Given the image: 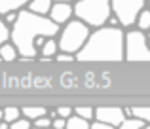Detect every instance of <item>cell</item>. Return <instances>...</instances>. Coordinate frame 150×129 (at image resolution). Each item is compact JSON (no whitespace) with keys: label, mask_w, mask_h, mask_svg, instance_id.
I'll return each mask as SVG.
<instances>
[{"label":"cell","mask_w":150,"mask_h":129,"mask_svg":"<svg viewBox=\"0 0 150 129\" xmlns=\"http://www.w3.org/2000/svg\"><path fill=\"white\" fill-rule=\"evenodd\" d=\"M59 29L48 15H36L29 10H19L17 19L13 21L10 29V42L17 49V55L21 61H33L38 57V49L34 46V40L38 36H57Z\"/></svg>","instance_id":"1"},{"label":"cell","mask_w":150,"mask_h":129,"mask_svg":"<svg viewBox=\"0 0 150 129\" xmlns=\"http://www.w3.org/2000/svg\"><path fill=\"white\" fill-rule=\"evenodd\" d=\"M82 63H118L124 61V30L120 27H99L89 32L86 44L74 55Z\"/></svg>","instance_id":"2"},{"label":"cell","mask_w":150,"mask_h":129,"mask_svg":"<svg viewBox=\"0 0 150 129\" xmlns=\"http://www.w3.org/2000/svg\"><path fill=\"white\" fill-rule=\"evenodd\" d=\"M110 15V0H76L72 4V17L89 29L105 27Z\"/></svg>","instance_id":"3"},{"label":"cell","mask_w":150,"mask_h":129,"mask_svg":"<svg viewBox=\"0 0 150 129\" xmlns=\"http://www.w3.org/2000/svg\"><path fill=\"white\" fill-rule=\"evenodd\" d=\"M89 27H86L82 21L78 19H70L69 23L63 25V29H59V38H57V48L63 53H70V55H76L82 49V46L86 44L89 36Z\"/></svg>","instance_id":"4"},{"label":"cell","mask_w":150,"mask_h":129,"mask_svg":"<svg viewBox=\"0 0 150 129\" xmlns=\"http://www.w3.org/2000/svg\"><path fill=\"white\" fill-rule=\"evenodd\" d=\"M124 59L131 63H150V48L144 32L137 29H129L127 32H124Z\"/></svg>","instance_id":"5"},{"label":"cell","mask_w":150,"mask_h":129,"mask_svg":"<svg viewBox=\"0 0 150 129\" xmlns=\"http://www.w3.org/2000/svg\"><path fill=\"white\" fill-rule=\"evenodd\" d=\"M143 8H146V0H110L112 15L118 19V25L125 29H133Z\"/></svg>","instance_id":"6"},{"label":"cell","mask_w":150,"mask_h":129,"mask_svg":"<svg viewBox=\"0 0 150 129\" xmlns=\"http://www.w3.org/2000/svg\"><path fill=\"white\" fill-rule=\"evenodd\" d=\"M93 120H97L101 123H108L112 127H118L125 120V114H124V108L120 106H99L93 112Z\"/></svg>","instance_id":"7"},{"label":"cell","mask_w":150,"mask_h":129,"mask_svg":"<svg viewBox=\"0 0 150 129\" xmlns=\"http://www.w3.org/2000/svg\"><path fill=\"white\" fill-rule=\"evenodd\" d=\"M48 17L57 27H63L65 23H69L70 19H72V4H69V2H53L51 8H50Z\"/></svg>","instance_id":"8"},{"label":"cell","mask_w":150,"mask_h":129,"mask_svg":"<svg viewBox=\"0 0 150 129\" xmlns=\"http://www.w3.org/2000/svg\"><path fill=\"white\" fill-rule=\"evenodd\" d=\"M57 51H59L57 38L51 36V38H46L44 40V44L40 46V49H38V55H40V61H51Z\"/></svg>","instance_id":"9"},{"label":"cell","mask_w":150,"mask_h":129,"mask_svg":"<svg viewBox=\"0 0 150 129\" xmlns=\"http://www.w3.org/2000/svg\"><path fill=\"white\" fill-rule=\"evenodd\" d=\"M51 4H53V0H30L25 10H29L30 13H36V15H48Z\"/></svg>","instance_id":"10"},{"label":"cell","mask_w":150,"mask_h":129,"mask_svg":"<svg viewBox=\"0 0 150 129\" xmlns=\"http://www.w3.org/2000/svg\"><path fill=\"white\" fill-rule=\"evenodd\" d=\"M30 0H0V15H6L10 11H19L27 8Z\"/></svg>","instance_id":"11"},{"label":"cell","mask_w":150,"mask_h":129,"mask_svg":"<svg viewBox=\"0 0 150 129\" xmlns=\"http://www.w3.org/2000/svg\"><path fill=\"white\" fill-rule=\"evenodd\" d=\"M17 49L13 48V44H11L10 40L4 42V44H0V61H6V63H11V61L17 59Z\"/></svg>","instance_id":"12"},{"label":"cell","mask_w":150,"mask_h":129,"mask_svg":"<svg viewBox=\"0 0 150 129\" xmlns=\"http://www.w3.org/2000/svg\"><path fill=\"white\" fill-rule=\"evenodd\" d=\"M21 116L30 120V122H34L40 116H48V110L44 106H25V108H21Z\"/></svg>","instance_id":"13"},{"label":"cell","mask_w":150,"mask_h":129,"mask_svg":"<svg viewBox=\"0 0 150 129\" xmlns=\"http://www.w3.org/2000/svg\"><path fill=\"white\" fill-rule=\"evenodd\" d=\"M135 25H137V30H141V32L150 30V10L148 8H143V10H141V13L137 15V19H135Z\"/></svg>","instance_id":"14"},{"label":"cell","mask_w":150,"mask_h":129,"mask_svg":"<svg viewBox=\"0 0 150 129\" xmlns=\"http://www.w3.org/2000/svg\"><path fill=\"white\" fill-rule=\"evenodd\" d=\"M65 129H89V122L76 114H72L70 118L65 120Z\"/></svg>","instance_id":"15"},{"label":"cell","mask_w":150,"mask_h":129,"mask_svg":"<svg viewBox=\"0 0 150 129\" xmlns=\"http://www.w3.org/2000/svg\"><path fill=\"white\" fill-rule=\"evenodd\" d=\"M131 118H137L144 123H150V106H133Z\"/></svg>","instance_id":"16"},{"label":"cell","mask_w":150,"mask_h":129,"mask_svg":"<svg viewBox=\"0 0 150 129\" xmlns=\"http://www.w3.org/2000/svg\"><path fill=\"white\" fill-rule=\"evenodd\" d=\"M2 112H4V122L6 123H11L17 118H21V108H17V106H6V108H2Z\"/></svg>","instance_id":"17"},{"label":"cell","mask_w":150,"mask_h":129,"mask_svg":"<svg viewBox=\"0 0 150 129\" xmlns=\"http://www.w3.org/2000/svg\"><path fill=\"white\" fill-rule=\"evenodd\" d=\"M143 125H146V123L141 122V120H137V118H125L116 129H141Z\"/></svg>","instance_id":"18"},{"label":"cell","mask_w":150,"mask_h":129,"mask_svg":"<svg viewBox=\"0 0 150 129\" xmlns=\"http://www.w3.org/2000/svg\"><path fill=\"white\" fill-rule=\"evenodd\" d=\"M72 112H74L76 116H80V118H84V120H88V122H91L95 108H91V106H76V108H72Z\"/></svg>","instance_id":"19"},{"label":"cell","mask_w":150,"mask_h":129,"mask_svg":"<svg viewBox=\"0 0 150 129\" xmlns=\"http://www.w3.org/2000/svg\"><path fill=\"white\" fill-rule=\"evenodd\" d=\"M10 129H33V122L21 116V118H17L15 122L10 123Z\"/></svg>","instance_id":"20"},{"label":"cell","mask_w":150,"mask_h":129,"mask_svg":"<svg viewBox=\"0 0 150 129\" xmlns=\"http://www.w3.org/2000/svg\"><path fill=\"white\" fill-rule=\"evenodd\" d=\"M8 40H10V27L4 23L2 15H0V44H4Z\"/></svg>","instance_id":"21"},{"label":"cell","mask_w":150,"mask_h":129,"mask_svg":"<svg viewBox=\"0 0 150 129\" xmlns=\"http://www.w3.org/2000/svg\"><path fill=\"white\" fill-rule=\"evenodd\" d=\"M50 125H51V118H48V116H40V118H36L33 122V127H36V129H46Z\"/></svg>","instance_id":"22"},{"label":"cell","mask_w":150,"mask_h":129,"mask_svg":"<svg viewBox=\"0 0 150 129\" xmlns=\"http://www.w3.org/2000/svg\"><path fill=\"white\" fill-rule=\"evenodd\" d=\"M55 114H57V118L67 120V118H70L74 112H72V108H70V106H59L57 110H55Z\"/></svg>","instance_id":"23"},{"label":"cell","mask_w":150,"mask_h":129,"mask_svg":"<svg viewBox=\"0 0 150 129\" xmlns=\"http://www.w3.org/2000/svg\"><path fill=\"white\" fill-rule=\"evenodd\" d=\"M2 19H4V23H6L8 27H11V25H13V21L17 19V11H10V13L2 15Z\"/></svg>","instance_id":"24"},{"label":"cell","mask_w":150,"mask_h":129,"mask_svg":"<svg viewBox=\"0 0 150 129\" xmlns=\"http://www.w3.org/2000/svg\"><path fill=\"white\" fill-rule=\"evenodd\" d=\"M89 129H116L112 125H108V123H101V122H89Z\"/></svg>","instance_id":"25"},{"label":"cell","mask_w":150,"mask_h":129,"mask_svg":"<svg viewBox=\"0 0 150 129\" xmlns=\"http://www.w3.org/2000/svg\"><path fill=\"white\" fill-rule=\"evenodd\" d=\"M55 59H57V61H76L74 55H70V53H63V51L55 53Z\"/></svg>","instance_id":"26"},{"label":"cell","mask_w":150,"mask_h":129,"mask_svg":"<svg viewBox=\"0 0 150 129\" xmlns=\"http://www.w3.org/2000/svg\"><path fill=\"white\" fill-rule=\"evenodd\" d=\"M50 127L51 129H65V120H63V118H53Z\"/></svg>","instance_id":"27"},{"label":"cell","mask_w":150,"mask_h":129,"mask_svg":"<svg viewBox=\"0 0 150 129\" xmlns=\"http://www.w3.org/2000/svg\"><path fill=\"white\" fill-rule=\"evenodd\" d=\"M0 129H10V123H6V122L2 120V122H0Z\"/></svg>","instance_id":"28"},{"label":"cell","mask_w":150,"mask_h":129,"mask_svg":"<svg viewBox=\"0 0 150 129\" xmlns=\"http://www.w3.org/2000/svg\"><path fill=\"white\" fill-rule=\"evenodd\" d=\"M144 36H146V44H148V48H150V30L144 32Z\"/></svg>","instance_id":"29"},{"label":"cell","mask_w":150,"mask_h":129,"mask_svg":"<svg viewBox=\"0 0 150 129\" xmlns=\"http://www.w3.org/2000/svg\"><path fill=\"white\" fill-rule=\"evenodd\" d=\"M53 2H69V4H70L72 0H53Z\"/></svg>","instance_id":"30"},{"label":"cell","mask_w":150,"mask_h":129,"mask_svg":"<svg viewBox=\"0 0 150 129\" xmlns=\"http://www.w3.org/2000/svg\"><path fill=\"white\" fill-rule=\"evenodd\" d=\"M2 120H4V112L0 110V122H2Z\"/></svg>","instance_id":"31"},{"label":"cell","mask_w":150,"mask_h":129,"mask_svg":"<svg viewBox=\"0 0 150 129\" xmlns=\"http://www.w3.org/2000/svg\"><path fill=\"white\" fill-rule=\"evenodd\" d=\"M141 129H150V123H146V125H143Z\"/></svg>","instance_id":"32"},{"label":"cell","mask_w":150,"mask_h":129,"mask_svg":"<svg viewBox=\"0 0 150 129\" xmlns=\"http://www.w3.org/2000/svg\"><path fill=\"white\" fill-rule=\"evenodd\" d=\"M146 4H148V10H150V0H146Z\"/></svg>","instance_id":"33"},{"label":"cell","mask_w":150,"mask_h":129,"mask_svg":"<svg viewBox=\"0 0 150 129\" xmlns=\"http://www.w3.org/2000/svg\"><path fill=\"white\" fill-rule=\"evenodd\" d=\"M33 129H36V127H33ZM46 129H51V127H46Z\"/></svg>","instance_id":"34"}]
</instances>
